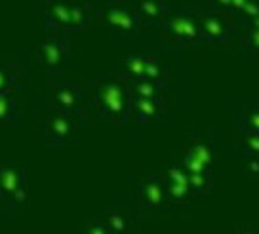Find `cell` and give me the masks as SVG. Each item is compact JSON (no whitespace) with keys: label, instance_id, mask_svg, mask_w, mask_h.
<instances>
[{"label":"cell","instance_id":"obj_1","mask_svg":"<svg viewBox=\"0 0 259 234\" xmlns=\"http://www.w3.org/2000/svg\"><path fill=\"white\" fill-rule=\"evenodd\" d=\"M88 101L90 109H94L99 118L126 124L132 116L134 93L120 76L96 74L88 84Z\"/></svg>","mask_w":259,"mask_h":234},{"label":"cell","instance_id":"obj_2","mask_svg":"<svg viewBox=\"0 0 259 234\" xmlns=\"http://www.w3.org/2000/svg\"><path fill=\"white\" fill-rule=\"evenodd\" d=\"M162 42L170 50H183L202 42L200 34V10H196L191 4H183L170 12L160 25Z\"/></svg>","mask_w":259,"mask_h":234},{"label":"cell","instance_id":"obj_3","mask_svg":"<svg viewBox=\"0 0 259 234\" xmlns=\"http://www.w3.org/2000/svg\"><path fill=\"white\" fill-rule=\"evenodd\" d=\"M38 103L52 107L56 113H63L69 116H74L78 120H86V113L90 109L88 91L67 80H54L46 89L44 97L38 99Z\"/></svg>","mask_w":259,"mask_h":234},{"label":"cell","instance_id":"obj_4","mask_svg":"<svg viewBox=\"0 0 259 234\" xmlns=\"http://www.w3.org/2000/svg\"><path fill=\"white\" fill-rule=\"evenodd\" d=\"M96 19L101 21L107 29L118 32L122 36H138L145 27L141 23L138 12L132 8L128 0L126 2H113L105 8L97 10Z\"/></svg>","mask_w":259,"mask_h":234},{"label":"cell","instance_id":"obj_5","mask_svg":"<svg viewBox=\"0 0 259 234\" xmlns=\"http://www.w3.org/2000/svg\"><path fill=\"white\" fill-rule=\"evenodd\" d=\"M34 57L42 69L52 76L61 74L69 67V40L67 34H52L48 38L40 40L34 46Z\"/></svg>","mask_w":259,"mask_h":234},{"label":"cell","instance_id":"obj_6","mask_svg":"<svg viewBox=\"0 0 259 234\" xmlns=\"http://www.w3.org/2000/svg\"><path fill=\"white\" fill-rule=\"evenodd\" d=\"M235 25L229 21L225 14H218V12H200V34H202V42H227L233 32H235Z\"/></svg>","mask_w":259,"mask_h":234},{"label":"cell","instance_id":"obj_7","mask_svg":"<svg viewBox=\"0 0 259 234\" xmlns=\"http://www.w3.org/2000/svg\"><path fill=\"white\" fill-rule=\"evenodd\" d=\"M78 124H84V122L74 118V116L54 111V114L44 122V131H46L48 143L50 145H63L67 141H71L76 133Z\"/></svg>","mask_w":259,"mask_h":234},{"label":"cell","instance_id":"obj_8","mask_svg":"<svg viewBox=\"0 0 259 234\" xmlns=\"http://www.w3.org/2000/svg\"><path fill=\"white\" fill-rule=\"evenodd\" d=\"M132 8L138 12L141 23L145 27H158L170 16L171 6L168 0H128Z\"/></svg>","mask_w":259,"mask_h":234},{"label":"cell","instance_id":"obj_9","mask_svg":"<svg viewBox=\"0 0 259 234\" xmlns=\"http://www.w3.org/2000/svg\"><path fill=\"white\" fill-rule=\"evenodd\" d=\"M27 86V71L17 61H0V91L16 93Z\"/></svg>","mask_w":259,"mask_h":234},{"label":"cell","instance_id":"obj_10","mask_svg":"<svg viewBox=\"0 0 259 234\" xmlns=\"http://www.w3.org/2000/svg\"><path fill=\"white\" fill-rule=\"evenodd\" d=\"M69 19H71V4L67 0H50L44 10V23L52 31L69 34Z\"/></svg>","mask_w":259,"mask_h":234},{"label":"cell","instance_id":"obj_11","mask_svg":"<svg viewBox=\"0 0 259 234\" xmlns=\"http://www.w3.org/2000/svg\"><path fill=\"white\" fill-rule=\"evenodd\" d=\"M168 111L166 99H136L134 97V105H132V113L136 114L139 124H147L151 120H156L164 116Z\"/></svg>","mask_w":259,"mask_h":234},{"label":"cell","instance_id":"obj_12","mask_svg":"<svg viewBox=\"0 0 259 234\" xmlns=\"http://www.w3.org/2000/svg\"><path fill=\"white\" fill-rule=\"evenodd\" d=\"M236 126L242 129V133L259 135V99L246 101L242 105H236Z\"/></svg>","mask_w":259,"mask_h":234},{"label":"cell","instance_id":"obj_13","mask_svg":"<svg viewBox=\"0 0 259 234\" xmlns=\"http://www.w3.org/2000/svg\"><path fill=\"white\" fill-rule=\"evenodd\" d=\"M97 10L90 4H71V19H69V32H84L92 21L96 19Z\"/></svg>","mask_w":259,"mask_h":234},{"label":"cell","instance_id":"obj_14","mask_svg":"<svg viewBox=\"0 0 259 234\" xmlns=\"http://www.w3.org/2000/svg\"><path fill=\"white\" fill-rule=\"evenodd\" d=\"M145 67H147V56L143 54H132V56H126L122 59L120 71L124 80L132 84V82L143 80V74H145Z\"/></svg>","mask_w":259,"mask_h":234},{"label":"cell","instance_id":"obj_15","mask_svg":"<svg viewBox=\"0 0 259 234\" xmlns=\"http://www.w3.org/2000/svg\"><path fill=\"white\" fill-rule=\"evenodd\" d=\"M136 99H166L168 84H158L153 80H138L130 84Z\"/></svg>","mask_w":259,"mask_h":234},{"label":"cell","instance_id":"obj_16","mask_svg":"<svg viewBox=\"0 0 259 234\" xmlns=\"http://www.w3.org/2000/svg\"><path fill=\"white\" fill-rule=\"evenodd\" d=\"M23 116V109L14 93L0 91V124H19Z\"/></svg>","mask_w":259,"mask_h":234},{"label":"cell","instance_id":"obj_17","mask_svg":"<svg viewBox=\"0 0 259 234\" xmlns=\"http://www.w3.org/2000/svg\"><path fill=\"white\" fill-rule=\"evenodd\" d=\"M168 69L166 65L162 63L160 56L156 54H149L147 56V67H145V74H143V80H153L158 82V84H168Z\"/></svg>","mask_w":259,"mask_h":234},{"label":"cell","instance_id":"obj_18","mask_svg":"<svg viewBox=\"0 0 259 234\" xmlns=\"http://www.w3.org/2000/svg\"><path fill=\"white\" fill-rule=\"evenodd\" d=\"M257 16H259V0H250V2L246 4V8L242 10V14L238 16V19H240L242 25H246V23H250L251 19H255Z\"/></svg>","mask_w":259,"mask_h":234},{"label":"cell","instance_id":"obj_19","mask_svg":"<svg viewBox=\"0 0 259 234\" xmlns=\"http://www.w3.org/2000/svg\"><path fill=\"white\" fill-rule=\"evenodd\" d=\"M242 145H244V151H246L248 154H251V156H259V135L244 133Z\"/></svg>","mask_w":259,"mask_h":234},{"label":"cell","instance_id":"obj_20","mask_svg":"<svg viewBox=\"0 0 259 234\" xmlns=\"http://www.w3.org/2000/svg\"><path fill=\"white\" fill-rule=\"evenodd\" d=\"M242 46L251 54H259V31H246L242 38Z\"/></svg>","mask_w":259,"mask_h":234},{"label":"cell","instance_id":"obj_21","mask_svg":"<svg viewBox=\"0 0 259 234\" xmlns=\"http://www.w3.org/2000/svg\"><path fill=\"white\" fill-rule=\"evenodd\" d=\"M191 156L196 158V160H200L206 166L210 162V149L204 145V143H194L193 149H191Z\"/></svg>","mask_w":259,"mask_h":234},{"label":"cell","instance_id":"obj_22","mask_svg":"<svg viewBox=\"0 0 259 234\" xmlns=\"http://www.w3.org/2000/svg\"><path fill=\"white\" fill-rule=\"evenodd\" d=\"M231 8V0H206V10L208 12H218L225 14Z\"/></svg>","mask_w":259,"mask_h":234},{"label":"cell","instance_id":"obj_23","mask_svg":"<svg viewBox=\"0 0 259 234\" xmlns=\"http://www.w3.org/2000/svg\"><path fill=\"white\" fill-rule=\"evenodd\" d=\"M250 0H231V8H229V14L231 16H240L242 14V10L246 8V4H248Z\"/></svg>","mask_w":259,"mask_h":234},{"label":"cell","instance_id":"obj_24","mask_svg":"<svg viewBox=\"0 0 259 234\" xmlns=\"http://www.w3.org/2000/svg\"><path fill=\"white\" fill-rule=\"evenodd\" d=\"M246 31H259V16L255 17V19H251L250 23H246V25H242Z\"/></svg>","mask_w":259,"mask_h":234}]
</instances>
